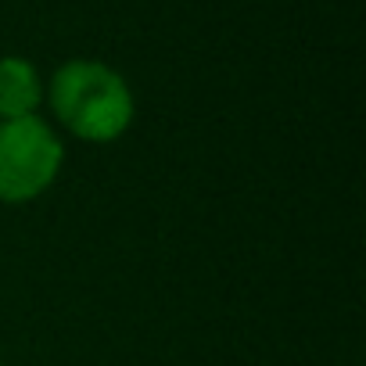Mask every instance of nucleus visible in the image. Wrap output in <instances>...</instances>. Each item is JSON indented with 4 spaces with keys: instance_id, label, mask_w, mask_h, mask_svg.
Wrapping results in <instances>:
<instances>
[{
    "instance_id": "3",
    "label": "nucleus",
    "mask_w": 366,
    "mask_h": 366,
    "mask_svg": "<svg viewBox=\"0 0 366 366\" xmlns=\"http://www.w3.org/2000/svg\"><path fill=\"white\" fill-rule=\"evenodd\" d=\"M44 97H47V86L33 61L15 58V54L0 58V122L36 115Z\"/></svg>"
},
{
    "instance_id": "2",
    "label": "nucleus",
    "mask_w": 366,
    "mask_h": 366,
    "mask_svg": "<svg viewBox=\"0 0 366 366\" xmlns=\"http://www.w3.org/2000/svg\"><path fill=\"white\" fill-rule=\"evenodd\" d=\"M65 165V144L40 115L0 122V205H29Z\"/></svg>"
},
{
    "instance_id": "1",
    "label": "nucleus",
    "mask_w": 366,
    "mask_h": 366,
    "mask_svg": "<svg viewBox=\"0 0 366 366\" xmlns=\"http://www.w3.org/2000/svg\"><path fill=\"white\" fill-rule=\"evenodd\" d=\"M54 119L86 144H112L119 140L137 115V101L129 83L108 69L104 61L72 58L51 76L47 90Z\"/></svg>"
}]
</instances>
